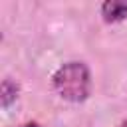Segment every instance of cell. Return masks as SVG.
<instances>
[{
    "mask_svg": "<svg viewBox=\"0 0 127 127\" xmlns=\"http://www.w3.org/2000/svg\"><path fill=\"white\" fill-rule=\"evenodd\" d=\"M54 87L60 97L79 103L87 99L91 91V77L89 69L81 62H69L64 64L56 73H54Z\"/></svg>",
    "mask_w": 127,
    "mask_h": 127,
    "instance_id": "1",
    "label": "cell"
},
{
    "mask_svg": "<svg viewBox=\"0 0 127 127\" xmlns=\"http://www.w3.org/2000/svg\"><path fill=\"white\" fill-rule=\"evenodd\" d=\"M101 16L105 22H121L127 18V2L125 0H107L101 6Z\"/></svg>",
    "mask_w": 127,
    "mask_h": 127,
    "instance_id": "2",
    "label": "cell"
},
{
    "mask_svg": "<svg viewBox=\"0 0 127 127\" xmlns=\"http://www.w3.org/2000/svg\"><path fill=\"white\" fill-rule=\"evenodd\" d=\"M16 97H18V85L12 79H4L2 81V105L8 107Z\"/></svg>",
    "mask_w": 127,
    "mask_h": 127,
    "instance_id": "3",
    "label": "cell"
},
{
    "mask_svg": "<svg viewBox=\"0 0 127 127\" xmlns=\"http://www.w3.org/2000/svg\"><path fill=\"white\" fill-rule=\"evenodd\" d=\"M20 127H40L38 123H26V125H20Z\"/></svg>",
    "mask_w": 127,
    "mask_h": 127,
    "instance_id": "4",
    "label": "cell"
},
{
    "mask_svg": "<svg viewBox=\"0 0 127 127\" xmlns=\"http://www.w3.org/2000/svg\"><path fill=\"white\" fill-rule=\"evenodd\" d=\"M119 127H127V121H125V123H121V125H119Z\"/></svg>",
    "mask_w": 127,
    "mask_h": 127,
    "instance_id": "5",
    "label": "cell"
}]
</instances>
